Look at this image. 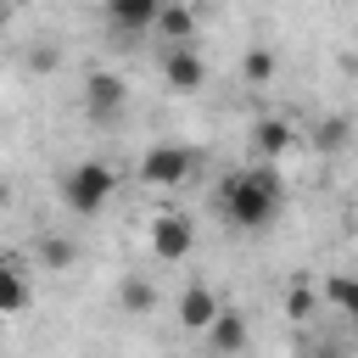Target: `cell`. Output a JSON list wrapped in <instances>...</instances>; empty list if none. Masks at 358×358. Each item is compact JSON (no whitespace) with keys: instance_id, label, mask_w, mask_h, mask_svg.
Masks as SVG:
<instances>
[{"instance_id":"1","label":"cell","mask_w":358,"mask_h":358,"mask_svg":"<svg viewBox=\"0 0 358 358\" xmlns=\"http://www.w3.org/2000/svg\"><path fill=\"white\" fill-rule=\"evenodd\" d=\"M285 207V185L280 173L263 162V168H241L229 173V185L218 190V213L235 224V229H268Z\"/></svg>"},{"instance_id":"2","label":"cell","mask_w":358,"mask_h":358,"mask_svg":"<svg viewBox=\"0 0 358 358\" xmlns=\"http://www.w3.org/2000/svg\"><path fill=\"white\" fill-rule=\"evenodd\" d=\"M112 190H117V173H112V162H101V157H84V162H73V168L62 173V201H67V213H78V218L106 213Z\"/></svg>"},{"instance_id":"3","label":"cell","mask_w":358,"mask_h":358,"mask_svg":"<svg viewBox=\"0 0 358 358\" xmlns=\"http://www.w3.org/2000/svg\"><path fill=\"white\" fill-rule=\"evenodd\" d=\"M190 179H196V151L179 140H162L140 157V185H151V190H179Z\"/></svg>"},{"instance_id":"4","label":"cell","mask_w":358,"mask_h":358,"mask_svg":"<svg viewBox=\"0 0 358 358\" xmlns=\"http://www.w3.org/2000/svg\"><path fill=\"white\" fill-rule=\"evenodd\" d=\"M129 106V84L117 73H90L84 78V117L90 123H117Z\"/></svg>"},{"instance_id":"5","label":"cell","mask_w":358,"mask_h":358,"mask_svg":"<svg viewBox=\"0 0 358 358\" xmlns=\"http://www.w3.org/2000/svg\"><path fill=\"white\" fill-rule=\"evenodd\" d=\"M196 246V224L185 213H157L151 218V257L157 263H185Z\"/></svg>"},{"instance_id":"6","label":"cell","mask_w":358,"mask_h":358,"mask_svg":"<svg viewBox=\"0 0 358 358\" xmlns=\"http://www.w3.org/2000/svg\"><path fill=\"white\" fill-rule=\"evenodd\" d=\"M162 78H168V90L196 95V90L207 84V62L196 56V45H168V50H162Z\"/></svg>"},{"instance_id":"7","label":"cell","mask_w":358,"mask_h":358,"mask_svg":"<svg viewBox=\"0 0 358 358\" xmlns=\"http://www.w3.org/2000/svg\"><path fill=\"white\" fill-rule=\"evenodd\" d=\"M151 34L162 45H196V11H190V0H162L157 17H151Z\"/></svg>"},{"instance_id":"8","label":"cell","mask_w":358,"mask_h":358,"mask_svg":"<svg viewBox=\"0 0 358 358\" xmlns=\"http://www.w3.org/2000/svg\"><path fill=\"white\" fill-rule=\"evenodd\" d=\"M207 347L213 352H246V341H252V330H246V313H235V308H218L213 319H207Z\"/></svg>"},{"instance_id":"9","label":"cell","mask_w":358,"mask_h":358,"mask_svg":"<svg viewBox=\"0 0 358 358\" xmlns=\"http://www.w3.org/2000/svg\"><path fill=\"white\" fill-rule=\"evenodd\" d=\"M157 6H162V0H106V22H112L123 39H145Z\"/></svg>"},{"instance_id":"10","label":"cell","mask_w":358,"mask_h":358,"mask_svg":"<svg viewBox=\"0 0 358 358\" xmlns=\"http://www.w3.org/2000/svg\"><path fill=\"white\" fill-rule=\"evenodd\" d=\"M218 308H224V302H218L213 285H185V291H179V324H185V330H207V319H213Z\"/></svg>"},{"instance_id":"11","label":"cell","mask_w":358,"mask_h":358,"mask_svg":"<svg viewBox=\"0 0 358 358\" xmlns=\"http://www.w3.org/2000/svg\"><path fill=\"white\" fill-rule=\"evenodd\" d=\"M28 308V274L17 257H0V313H22Z\"/></svg>"},{"instance_id":"12","label":"cell","mask_w":358,"mask_h":358,"mask_svg":"<svg viewBox=\"0 0 358 358\" xmlns=\"http://www.w3.org/2000/svg\"><path fill=\"white\" fill-rule=\"evenodd\" d=\"M291 140H296V129H291L285 117H257V123H252V145H257L263 157H280V151H291Z\"/></svg>"},{"instance_id":"13","label":"cell","mask_w":358,"mask_h":358,"mask_svg":"<svg viewBox=\"0 0 358 358\" xmlns=\"http://www.w3.org/2000/svg\"><path fill=\"white\" fill-rule=\"evenodd\" d=\"M39 268H50V274H67L73 263H78V246L67 241V235H39Z\"/></svg>"},{"instance_id":"14","label":"cell","mask_w":358,"mask_h":358,"mask_svg":"<svg viewBox=\"0 0 358 358\" xmlns=\"http://www.w3.org/2000/svg\"><path fill=\"white\" fill-rule=\"evenodd\" d=\"M241 73H246V84H268V78L280 73V62H274V50L252 45V50H246V62H241Z\"/></svg>"},{"instance_id":"15","label":"cell","mask_w":358,"mask_h":358,"mask_svg":"<svg viewBox=\"0 0 358 358\" xmlns=\"http://www.w3.org/2000/svg\"><path fill=\"white\" fill-rule=\"evenodd\" d=\"M117 296H123V308H129V313H151V308H157V291H151V280H134V274L123 280V291H117Z\"/></svg>"},{"instance_id":"16","label":"cell","mask_w":358,"mask_h":358,"mask_svg":"<svg viewBox=\"0 0 358 358\" xmlns=\"http://www.w3.org/2000/svg\"><path fill=\"white\" fill-rule=\"evenodd\" d=\"M324 296H330L336 313H358V285H352L347 274H330V280H324Z\"/></svg>"},{"instance_id":"17","label":"cell","mask_w":358,"mask_h":358,"mask_svg":"<svg viewBox=\"0 0 358 358\" xmlns=\"http://www.w3.org/2000/svg\"><path fill=\"white\" fill-rule=\"evenodd\" d=\"M313 145H319V151H341V145H347V117H324V123L313 129Z\"/></svg>"},{"instance_id":"18","label":"cell","mask_w":358,"mask_h":358,"mask_svg":"<svg viewBox=\"0 0 358 358\" xmlns=\"http://www.w3.org/2000/svg\"><path fill=\"white\" fill-rule=\"evenodd\" d=\"M285 313H291V319H308V313H313V291H308V285H296V291L285 296Z\"/></svg>"},{"instance_id":"19","label":"cell","mask_w":358,"mask_h":358,"mask_svg":"<svg viewBox=\"0 0 358 358\" xmlns=\"http://www.w3.org/2000/svg\"><path fill=\"white\" fill-rule=\"evenodd\" d=\"M28 67H34V73H50V67H56V50H34Z\"/></svg>"},{"instance_id":"20","label":"cell","mask_w":358,"mask_h":358,"mask_svg":"<svg viewBox=\"0 0 358 358\" xmlns=\"http://www.w3.org/2000/svg\"><path fill=\"white\" fill-rule=\"evenodd\" d=\"M6 207H11V185L0 179V213H6Z\"/></svg>"},{"instance_id":"21","label":"cell","mask_w":358,"mask_h":358,"mask_svg":"<svg viewBox=\"0 0 358 358\" xmlns=\"http://www.w3.org/2000/svg\"><path fill=\"white\" fill-rule=\"evenodd\" d=\"M0 17H6V0H0Z\"/></svg>"}]
</instances>
